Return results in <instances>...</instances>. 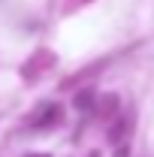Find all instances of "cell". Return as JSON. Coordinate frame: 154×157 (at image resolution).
Instances as JSON below:
<instances>
[{
  "instance_id": "obj_7",
  "label": "cell",
  "mask_w": 154,
  "mask_h": 157,
  "mask_svg": "<svg viewBox=\"0 0 154 157\" xmlns=\"http://www.w3.org/2000/svg\"><path fill=\"white\" fill-rule=\"evenodd\" d=\"M27 157H48V154H27Z\"/></svg>"
},
{
  "instance_id": "obj_9",
  "label": "cell",
  "mask_w": 154,
  "mask_h": 157,
  "mask_svg": "<svg viewBox=\"0 0 154 157\" xmlns=\"http://www.w3.org/2000/svg\"><path fill=\"white\" fill-rule=\"evenodd\" d=\"M91 157H100V151H91Z\"/></svg>"
},
{
  "instance_id": "obj_5",
  "label": "cell",
  "mask_w": 154,
  "mask_h": 157,
  "mask_svg": "<svg viewBox=\"0 0 154 157\" xmlns=\"http://www.w3.org/2000/svg\"><path fill=\"white\" fill-rule=\"evenodd\" d=\"M103 67H106V60H94L88 70H82V73H76V76H70V78H67V82H64V91H70L73 85H85V82H88L91 76H97Z\"/></svg>"
},
{
  "instance_id": "obj_4",
  "label": "cell",
  "mask_w": 154,
  "mask_h": 157,
  "mask_svg": "<svg viewBox=\"0 0 154 157\" xmlns=\"http://www.w3.org/2000/svg\"><path fill=\"white\" fill-rule=\"evenodd\" d=\"M91 112H94L100 121H106V124H109V121L121 112V100H118L115 94H103L100 100H94V109H91Z\"/></svg>"
},
{
  "instance_id": "obj_3",
  "label": "cell",
  "mask_w": 154,
  "mask_h": 157,
  "mask_svg": "<svg viewBox=\"0 0 154 157\" xmlns=\"http://www.w3.org/2000/svg\"><path fill=\"white\" fill-rule=\"evenodd\" d=\"M130 130H133V115L118 112V115L109 121V142H112V145H121L124 139L130 136Z\"/></svg>"
},
{
  "instance_id": "obj_2",
  "label": "cell",
  "mask_w": 154,
  "mask_h": 157,
  "mask_svg": "<svg viewBox=\"0 0 154 157\" xmlns=\"http://www.w3.org/2000/svg\"><path fill=\"white\" fill-rule=\"evenodd\" d=\"M64 121V109L58 103H39L37 112L30 115V127L33 130H48V127H58Z\"/></svg>"
},
{
  "instance_id": "obj_6",
  "label": "cell",
  "mask_w": 154,
  "mask_h": 157,
  "mask_svg": "<svg viewBox=\"0 0 154 157\" xmlns=\"http://www.w3.org/2000/svg\"><path fill=\"white\" fill-rule=\"evenodd\" d=\"M94 91H91V88H82V94H79L76 97V109L79 112H91V109H94Z\"/></svg>"
},
{
  "instance_id": "obj_1",
  "label": "cell",
  "mask_w": 154,
  "mask_h": 157,
  "mask_svg": "<svg viewBox=\"0 0 154 157\" xmlns=\"http://www.w3.org/2000/svg\"><path fill=\"white\" fill-rule=\"evenodd\" d=\"M58 63V58L48 52V48H39V52H33L30 58L24 60V67H21V76L27 78V82H37V78H42L52 67Z\"/></svg>"
},
{
  "instance_id": "obj_8",
  "label": "cell",
  "mask_w": 154,
  "mask_h": 157,
  "mask_svg": "<svg viewBox=\"0 0 154 157\" xmlns=\"http://www.w3.org/2000/svg\"><path fill=\"white\" fill-rule=\"evenodd\" d=\"M73 3H91V0H73Z\"/></svg>"
}]
</instances>
